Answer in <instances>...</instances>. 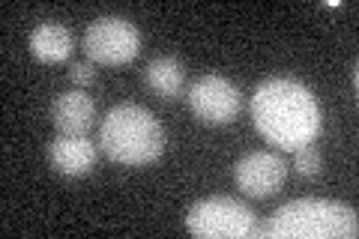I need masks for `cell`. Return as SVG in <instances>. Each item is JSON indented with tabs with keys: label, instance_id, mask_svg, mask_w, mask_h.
I'll list each match as a JSON object with an SVG mask.
<instances>
[{
	"label": "cell",
	"instance_id": "1",
	"mask_svg": "<svg viewBox=\"0 0 359 239\" xmlns=\"http://www.w3.org/2000/svg\"><path fill=\"white\" fill-rule=\"evenodd\" d=\"M255 129L278 150L297 153L311 144L320 132L318 99L294 78H266L252 96Z\"/></svg>",
	"mask_w": 359,
	"mask_h": 239
},
{
	"label": "cell",
	"instance_id": "2",
	"mask_svg": "<svg viewBox=\"0 0 359 239\" xmlns=\"http://www.w3.org/2000/svg\"><path fill=\"white\" fill-rule=\"evenodd\" d=\"M359 215L353 207L323 198H299L278 207L266 224H255L252 239H353Z\"/></svg>",
	"mask_w": 359,
	"mask_h": 239
},
{
	"label": "cell",
	"instance_id": "3",
	"mask_svg": "<svg viewBox=\"0 0 359 239\" xmlns=\"http://www.w3.org/2000/svg\"><path fill=\"white\" fill-rule=\"evenodd\" d=\"M99 146L111 162L141 168L165 153V129L147 108L120 102L99 126Z\"/></svg>",
	"mask_w": 359,
	"mask_h": 239
},
{
	"label": "cell",
	"instance_id": "4",
	"mask_svg": "<svg viewBox=\"0 0 359 239\" xmlns=\"http://www.w3.org/2000/svg\"><path fill=\"white\" fill-rule=\"evenodd\" d=\"M255 212L237 198H204L186 212L189 233L201 239H249L255 231Z\"/></svg>",
	"mask_w": 359,
	"mask_h": 239
},
{
	"label": "cell",
	"instance_id": "5",
	"mask_svg": "<svg viewBox=\"0 0 359 239\" xmlns=\"http://www.w3.org/2000/svg\"><path fill=\"white\" fill-rule=\"evenodd\" d=\"M138 51H141V33L126 18L102 15L90 21L84 30V54L90 57V63L123 66L135 60Z\"/></svg>",
	"mask_w": 359,
	"mask_h": 239
},
{
	"label": "cell",
	"instance_id": "6",
	"mask_svg": "<svg viewBox=\"0 0 359 239\" xmlns=\"http://www.w3.org/2000/svg\"><path fill=\"white\" fill-rule=\"evenodd\" d=\"M189 108L207 126H228L243 108V93L222 75H201L189 87Z\"/></svg>",
	"mask_w": 359,
	"mask_h": 239
},
{
	"label": "cell",
	"instance_id": "7",
	"mask_svg": "<svg viewBox=\"0 0 359 239\" xmlns=\"http://www.w3.org/2000/svg\"><path fill=\"white\" fill-rule=\"evenodd\" d=\"M233 179L237 189L249 198H273L287 179V165L282 156L269 153V150H255L245 153L237 165H233Z\"/></svg>",
	"mask_w": 359,
	"mask_h": 239
},
{
	"label": "cell",
	"instance_id": "8",
	"mask_svg": "<svg viewBox=\"0 0 359 239\" xmlns=\"http://www.w3.org/2000/svg\"><path fill=\"white\" fill-rule=\"evenodd\" d=\"M48 162L63 177H87L96 165V146L87 135H57L48 144Z\"/></svg>",
	"mask_w": 359,
	"mask_h": 239
},
{
	"label": "cell",
	"instance_id": "9",
	"mask_svg": "<svg viewBox=\"0 0 359 239\" xmlns=\"http://www.w3.org/2000/svg\"><path fill=\"white\" fill-rule=\"evenodd\" d=\"M51 123L60 135H87L96 123V105L84 90L60 93L51 105Z\"/></svg>",
	"mask_w": 359,
	"mask_h": 239
},
{
	"label": "cell",
	"instance_id": "10",
	"mask_svg": "<svg viewBox=\"0 0 359 239\" xmlns=\"http://www.w3.org/2000/svg\"><path fill=\"white\" fill-rule=\"evenodd\" d=\"M72 48H75V42H72L69 27L57 25V21H42L30 33V54L39 63H60L72 54Z\"/></svg>",
	"mask_w": 359,
	"mask_h": 239
},
{
	"label": "cell",
	"instance_id": "11",
	"mask_svg": "<svg viewBox=\"0 0 359 239\" xmlns=\"http://www.w3.org/2000/svg\"><path fill=\"white\" fill-rule=\"evenodd\" d=\"M183 81H186L183 63L171 54L153 57L147 63V69H144V84H147L150 93L162 96V99H177L180 90H183Z\"/></svg>",
	"mask_w": 359,
	"mask_h": 239
},
{
	"label": "cell",
	"instance_id": "12",
	"mask_svg": "<svg viewBox=\"0 0 359 239\" xmlns=\"http://www.w3.org/2000/svg\"><path fill=\"white\" fill-rule=\"evenodd\" d=\"M320 168H323V156H320L318 146L306 144L302 150H297V170H299V177H318Z\"/></svg>",
	"mask_w": 359,
	"mask_h": 239
},
{
	"label": "cell",
	"instance_id": "13",
	"mask_svg": "<svg viewBox=\"0 0 359 239\" xmlns=\"http://www.w3.org/2000/svg\"><path fill=\"white\" fill-rule=\"evenodd\" d=\"M69 78H72V84H78V87H90V84L96 81V69H93V63H84V60L72 63Z\"/></svg>",
	"mask_w": 359,
	"mask_h": 239
}]
</instances>
